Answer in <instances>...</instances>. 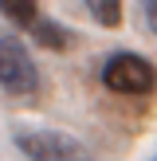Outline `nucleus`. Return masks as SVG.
Listing matches in <instances>:
<instances>
[{"label": "nucleus", "instance_id": "f257e3e1", "mask_svg": "<svg viewBox=\"0 0 157 161\" xmlns=\"http://www.w3.org/2000/svg\"><path fill=\"white\" fill-rule=\"evenodd\" d=\"M102 83L114 94L145 98V94L157 91V67L149 59H141V55H133V51H118V55H110L106 67H102Z\"/></svg>", "mask_w": 157, "mask_h": 161}, {"label": "nucleus", "instance_id": "f03ea898", "mask_svg": "<svg viewBox=\"0 0 157 161\" xmlns=\"http://www.w3.org/2000/svg\"><path fill=\"white\" fill-rule=\"evenodd\" d=\"M12 142L28 161H94V153L78 138L59 130H16Z\"/></svg>", "mask_w": 157, "mask_h": 161}, {"label": "nucleus", "instance_id": "7ed1b4c3", "mask_svg": "<svg viewBox=\"0 0 157 161\" xmlns=\"http://www.w3.org/2000/svg\"><path fill=\"white\" fill-rule=\"evenodd\" d=\"M0 86L16 98H31L39 91V67L28 43L16 36H0Z\"/></svg>", "mask_w": 157, "mask_h": 161}, {"label": "nucleus", "instance_id": "20e7f679", "mask_svg": "<svg viewBox=\"0 0 157 161\" xmlns=\"http://www.w3.org/2000/svg\"><path fill=\"white\" fill-rule=\"evenodd\" d=\"M31 39H35L39 47H47V51H67L75 36H71V28H63V24L39 20V16H35V24H31Z\"/></svg>", "mask_w": 157, "mask_h": 161}, {"label": "nucleus", "instance_id": "39448f33", "mask_svg": "<svg viewBox=\"0 0 157 161\" xmlns=\"http://www.w3.org/2000/svg\"><path fill=\"white\" fill-rule=\"evenodd\" d=\"M0 16L12 20L16 28H31L39 16V0H0Z\"/></svg>", "mask_w": 157, "mask_h": 161}, {"label": "nucleus", "instance_id": "423d86ee", "mask_svg": "<svg viewBox=\"0 0 157 161\" xmlns=\"http://www.w3.org/2000/svg\"><path fill=\"white\" fill-rule=\"evenodd\" d=\"M86 12H90L94 24H102V28H118L122 24V0H83Z\"/></svg>", "mask_w": 157, "mask_h": 161}, {"label": "nucleus", "instance_id": "0eeeda50", "mask_svg": "<svg viewBox=\"0 0 157 161\" xmlns=\"http://www.w3.org/2000/svg\"><path fill=\"white\" fill-rule=\"evenodd\" d=\"M141 12H145V24H149V31L157 36V0H141Z\"/></svg>", "mask_w": 157, "mask_h": 161}, {"label": "nucleus", "instance_id": "6e6552de", "mask_svg": "<svg viewBox=\"0 0 157 161\" xmlns=\"http://www.w3.org/2000/svg\"><path fill=\"white\" fill-rule=\"evenodd\" d=\"M149 161H157V153H153V157H149Z\"/></svg>", "mask_w": 157, "mask_h": 161}]
</instances>
